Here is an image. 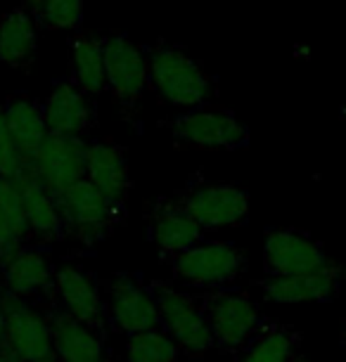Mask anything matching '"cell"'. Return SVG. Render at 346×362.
Segmentation results:
<instances>
[{
    "label": "cell",
    "mask_w": 346,
    "mask_h": 362,
    "mask_svg": "<svg viewBox=\"0 0 346 362\" xmlns=\"http://www.w3.org/2000/svg\"><path fill=\"white\" fill-rule=\"evenodd\" d=\"M150 83L168 105L183 109L207 107L216 93V81L185 47L159 40L147 47Z\"/></svg>",
    "instance_id": "obj_1"
},
{
    "label": "cell",
    "mask_w": 346,
    "mask_h": 362,
    "mask_svg": "<svg viewBox=\"0 0 346 362\" xmlns=\"http://www.w3.org/2000/svg\"><path fill=\"white\" fill-rule=\"evenodd\" d=\"M214 346L223 351H244L263 329L259 305L240 289H209L200 296Z\"/></svg>",
    "instance_id": "obj_2"
},
{
    "label": "cell",
    "mask_w": 346,
    "mask_h": 362,
    "mask_svg": "<svg viewBox=\"0 0 346 362\" xmlns=\"http://www.w3.org/2000/svg\"><path fill=\"white\" fill-rule=\"evenodd\" d=\"M150 289L159 308V327L175 341V346L195 358L212 351L214 337L200 300L161 282H152Z\"/></svg>",
    "instance_id": "obj_3"
},
{
    "label": "cell",
    "mask_w": 346,
    "mask_h": 362,
    "mask_svg": "<svg viewBox=\"0 0 346 362\" xmlns=\"http://www.w3.org/2000/svg\"><path fill=\"white\" fill-rule=\"evenodd\" d=\"M105 71L107 90L124 112H135L150 86V66H147L145 47L135 45L126 33H107L105 36Z\"/></svg>",
    "instance_id": "obj_4"
},
{
    "label": "cell",
    "mask_w": 346,
    "mask_h": 362,
    "mask_svg": "<svg viewBox=\"0 0 346 362\" xmlns=\"http://www.w3.org/2000/svg\"><path fill=\"white\" fill-rule=\"evenodd\" d=\"M173 275L190 286L202 289H226L240 277L244 254L228 242H200L197 247L168 258Z\"/></svg>",
    "instance_id": "obj_5"
},
{
    "label": "cell",
    "mask_w": 346,
    "mask_h": 362,
    "mask_svg": "<svg viewBox=\"0 0 346 362\" xmlns=\"http://www.w3.org/2000/svg\"><path fill=\"white\" fill-rule=\"evenodd\" d=\"M173 138L183 145L197 149H244L252 140L249 128L242 124L233 112H223L214 107H200L175 116Z\"/></svg>",
    "instance_id": "obj_6"
},
{
    "label": "cell",
    "mask_w": 346,
    "mask_h": 362,
    "mask_svg": "<svg viewBox=\"0 0 346 362\" xmlns=\"http://www.w3.org/2000/svg\"><path fill=\"white\" fill-rule=\"evenodd\" d=\"M107 322L126 337L157 329L159 308L150 284L128 272L114 275L107 284Z\"/></svg>",
    "instance_id": "obj_7"
},
{
    "label": "cell",
    "mask_w": 346,
    "mask_h": 362,
    "mask_svg": "<svg viewBox=\"0 0 346 362\" xmlns=\"http://www.w3.org/2000/svg\"><path fill=\"white\" fill-rule=\"evenodd\" d=\"M5 308V339L3 348L22 362H36L52 355L50 315H43L29 300L12 293L3 296Z\"/></svg>",
    "instance_id": "obj_8"
},
{
    "label": "cell",
    "mask_w": 346,
    "mask_h": 362,
    "mask_svg": "<svg viewBox=\"0 0 346 362\" xmlns=\"http://www.w3.org/2000/svg\"><path fill=\"white\" fill-rule=\"evenodd\" d=\"M64 230L71 232L79 242L95 244L103 239L112 225L117 223V209L98 187L88 180H81L57 197Z\"/></svg>",
    "instance_id": "obj_9"
},
{
    "label": "cell",
    "mask_w": 346,
    "mask_h": 362,
    "mask_svg": "<svg viewBox=\"0 0 346 362\" xmlns=\"http://www.w3.org/2000/svg\"><path fill=\"white\" fill-rule=\"evenodd\" d=\"M332 261L308 232L277 228L263 239V270L270 277H296L323 270Z\"/></svg>",
    "instance_id": "obj_10"
},
{
    "label": "cell",
    "mask_w": 346,
    "mask_h": 362,
    "mask_svg": "<svg viewBox=\"0 0 346 362\" xmlns=\"http://www.w3.org/2000/svg\"><path fill=\"white\" fill-rule=\"evenodd\" d=\"M86 147L88 142L83 138L47 133L43 145L33 156V175L55 199L64 189L86 180Z\"/></svg>",
    "instance_id": "obj_11"
},
{
    "label": "cell",
    "mask_w": 346,
    "mask_h": 362,
    "mask_svg": "<svg viewBox=\"0 0 346 362\" xmlns=\"http://www.w3.org/2000/svg\"><path fill=\"white\" fill-rule=\"evenodd\" d=\"M180 204L202 230L233 228L249 214V194L233 182H207L190 187L180 197Z\"/></svg>",
    "instance_id": "obj_12"
},
{
    "label": "cell",
    "mask_w": 346,
    "mask_h": 362,
    "mask_svg": "<svg viewBox=\"0 0 346 362\" xmlns=\"http://www.w3.org/2000/svg\"><path fill=\"white\" fill-rule=\"evenodd\" d=\"M59 303V310L71 315L98 332H105L107 325V303L100 293V286L86 270L64 265L55 270V286H52Z\"/></svg>",
    "instance_id": "obj_13"
},
{
    "label": "cell",
    "mask_w": 346,
    "mask_h": 362,
    "mask_svg": "<svg viewBox=\"0 0 346 362\" xmlns=\"http://www.w3.org/2000/svg\"><path fill=\"white\" fill-rule=\"evenodd\" d=\"M43 116L50 135L83 138L93 126V107L88 95L71 78H59L43 102Z\"/></svg>",
    "instance_id": "obj_14"
},
{
    "label": "cell",
    "mask_w": 346,
    "mask_h": 362,
    "mask_svg": "<svg viewBox=\"0 0 346 362\" xmlns=\"http://www.w3.org/2000/svg\"><path fill=\"white\" fill-rule=\"evenodd\" d=\"M86 180L95 185L114 206H124L131 192V173L124 149L110 140H95L86 147Z\"/></svg>",
    "instance_id": "obj_15"
},
{
    "label": "cell",
    "mask_w": 346,
    "mask_h": 362,
    "mask_svg": "<svg viewBox=\"0 0 346 362\" xmlns=\"http://www.w3.org/2000/svg\"><path fill=\"white\" fill-rule=\"evenodd\" d=\"M342 268L337 263L325 265L323 270L296 277H270L261 284L263 296L273 303H325L332 300L339 289Z\"/></svg>",
    "instance_id": "obj_16"
},
{
    "label": "cell",
    "mask_w": 346,
    "mask_h": 362,
    "mask_svg": "<svg viewBox=\"0 0 346 362\" xmlns=\"http://www.w3.org/2000/svg\"><path fill=\"white\" fill-rule=\"evenodd\" d=\"M0 265H3L5 293L17 298H38L55 286V270L47 254L40 249L22 247Z\"/></svg>",
    "instance_id": "obj_17"
},
{
    "label": "cell",
    "mask_w": 346,
    "mask_h": 362,
    "mask_svg": "<svg viewBox=\"0 0 346 362\" xmlns=\"http://www.w3.org/2000/svg\"><path fill=\"white\" fill-rule=\"evenodd\" d=\"M202 230L180 199H164L152 211L150 218V237L157 249L166 258H173L183 251L197 247L202 242Z\"/></svg>",
    "instance_id": "obj_18"
},
{
    "label": "cell",
    "mask_w": 346,
    "mask_h": 362,
    "mask_svg": "<svg viewBox=\"0 0 346 362\" xmlns=\"http://www.w3.org/2000/svg\"><path fill=\"white\" fill-rule=\"evenodd\" d=\"M52 355L57 362H107L103 332L93 329L62 310L50 315Z\"/></svg>",
    "instance_id": "obj_19"
},
{
    "label": "cell",
    "mask_w": 346,
    "mask_h": 362,
    "mask_svg": "<svg viewBox=\"0 0 346 362\" xmlns=\"http://www.w3.org/2000/svg\"><path fill=\"white\" fill-rule=\"evenodd\" d=\"M69 71L71 81L88 98L103 95L107 90L105 36H93L91 31H79L69 43Z\"/></svg>",
    "instance_id": "obj_20"
},
{
    "label": "cell",
    "mask_w": 346,
    "mask_h": 362,
    "mask_svg": "<svg viewBox=\"0 0 346 362\" xmlns=\"http://www.w3.org/2000/svg\"><path fill=\"white\" fill-rule=\"evenodd\" d=\"M17 185L22 189V204L26 225H29V235L33 239H43V242H50V239L64 235L67 230L57 199L36 180L31 168L19 177Z\"/></svg>",
    "instance_id": "obj_21"
},
{
    "label": "cell",
    "mask_w": 346,
    "mask_h": 362,
    "mask_svg": "<svg viewBox=\"0 0 346 362\" xmlns=\"http://www.w3.org/2000/svg\"><path fill=\"white\" fill-rule=\"evenodd\" d=\"M0 109H3L5 124H8L12 138L17 142L19 152L31 163L43 140L47 138L43 105H38L36 100L26 98V95H12Z\"/></svg>",
    "instance_id": "obj_22"
},
{
    "label": "cell",
    "mask_w": 346,
    "mask_h": 362,
    "mask_svg": "<svg viewBox=\"0 0 346 362\" xmlns=\"http://www.w3.org/2000/svg\"><path fill=\"white\" fill-rule=\"evenodd\" d=\"M38 50V26L26 8H15L0 19V62L26 69Z\"/></svg>",
    "instance_id": "obj_23"
},
{
    "label": "cell",
    "mask_w": 346,
    "mask_h": 362,
    "mask_svg": "<svg viewBox=\"0 0 346 362\" xmlns=\"http://www.w3.org/2000/svg\"><path fill=\"white\" fill-rule=\"evenodd\" d=\"M296 351V332L282 325H268L242 351L237 362H292Z\"/></svg>",
    "instance_id": "obj_24"
},
{
    "label": "cell",
    "mask_w": 346,
    "mask_h": 362,
    "mask_svg": "<svg viewBox=\"0 0 346 362\" xmlns=\"http://www.w3.org/2000/svg\"><path fill=\"white\" fill-rule=\"evenodd\" d=\"M178 358L180 348L161 327L128 337L126 362H178Z\"/></svg>",
    "instance_id": "obj_25"
},
{
    "label": "cell",
    "mask_w": 346,
    "mask_h": 362,
    "mask_svg": "<svg viewBox=\"0 0 346 362\" xmlns=\"http://www.w3.org/2000/svg\"><path fill=\"white\" fill-rule=\"evenodd\" d=\"M40 31H81L83 0H43L31 10Z\"/></svg>",
    "instance_id": "obj_26"
},
{
    "label": "cell",
    "mask_w": 346,
    "mask_h": 362,
    "mask_svg": "<svg viewBox=\"0 0 346 362\" xmlns=\"http://www.w3.org/2000/svg\"><path fill=\"white\" fill-rule=\"evenodd\" d=\"M0 211L8 218L10 228L15 230V235L22 239V244L26 239H31L29 235V225H26L24 216V204H22V189L15 180L8 177H0Z\"/></svg>",
    "instance_id": "obj_27"
},
{
    "label": "cell",
    "mask_w": 346,
    "mask_h": 362,
    "mask_svg": "<svg viewBox=\"0 0 346 362\" xmlns=\"http://www.w3.org/2000/svg\"><path fill=\"white\" fill-rule=\"evenodd\" d=\"M29 168L31 163L19 152L15 138H12L8 124H5L3 109H0V177H8V180L17 182Z\"/></svg>",
    "instance_id": "obj_28"
},
{
    "label": "cell",
    "mask_w": 346,
    "mask_h": 362,
    "mask_svg": "<svg viewBox=\"0 0 346 362\" xmlns=\"http://www.w3.org/2000/svg\"><path fill=\"white\" fill-rule=\"evenodd\" d=\"M22 239L15 235V230L10 228L8 218L3 216V211H0V263L8 261V258L15 254V251L22 249Z\"/></svg>",
    "instance_id": "obj_29"
},
{
    "label": "cell",
    "mask_w": 346,
    "mask_h": 362,
    "mask_svg": "<svg viewBox=\"0 0 346 362\" xmlns=\"http://www.w3.org/2000/svg\"><path fill=\"white\" fill-rule=\"evenodd\" d=\"M5 339V308H3V298H0V348H3Z\"/></svg>",
    "instance_id": "obj_30"
},
{
    "label": "cell",
    "mask_w": 346,
    "mask_h": 362,
    "mask_svg": "<svg viewBox=\"0 0 346 362\" xmlns=\"http://www.w3.org/2000/svg\"><path fill=\"white\" fill-rule=\"evenodd\" d=\"M0 362H22V360H17L15 355H10L5 348H0Z\"/></svg>",
    "instance_id": "obj_31"
},
{
    "label": "cell",
    "mask_w": 346,
    "mask_h": 362,
    "mask_svg": "<svg viewBox=\"0 0 346 362\" xmlns=\"http://www.w3.org/2000/svg\"><path fill=\"white\" fill-rule=\"evenodd\" d=\"M40 3H43V0H26V5H29V10H33V8H36V5H40Z\"/></svg>",
    "instance_id": "obj_32"
},
{
    "label": "cell",
    "mask_w": 346,
    "mask_h": 362,
    "mask_svg": "<svg viewBox=\"0 0 346 362\" xmlns=\"http://www.w3.org/2000/svg\"><path fill=\"white\" fill-rule=\"evenodd\" d=\"M342 344L346 346V317H344V325H342Z\"/></svg>",
    "instance_id": "obj_33"
},
{
    "label": "cell",
    "mask_w": 346,
    "mask_h": 362,
    "mask_svg": "<svg viewBox=\"0 0 346 362\" xmlns=\"http://www.w3.org/2000/svg\"><path fill=\"white\" fill-rule=\"evenodd\" d=\"M36 362H57L55 355H50V358H43V360H36Z\"/></svg>",
    "instance_id": "obj_34"
},
{
    "label": "cell",
    "mask_w": 346,
    "mask_h": 362,
    "mask_svg": "<svg viewBox=\"0 0 346 362\" xmlns=\"http://www.w3.org/2000/svg\"><path fill=\"white\" fill-rule=\"evenodd\" d=\"M292 362H311V360H306V358H294Z\"/></svg>",
    "instance_id": "obj_35"
},
{
    "label": "cell",
    "mask_w": 346,
    "mask_h": 362,
    "mask_svg": "<svg viewBox=\"0 0 346 362\" xmlns=\"http://www.w3.org/2000/svg\"><path fill=\"white\" fill-rule=\"evenodd\" d=\"M0 19H3V17H0Z\"/></svg>",
    "instance_id": "obj_36"
}]
</instances>
